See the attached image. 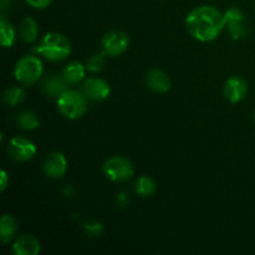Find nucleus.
I'll return each mask as SVG.
<instances>
[{
    "label": "nucleus",
    "instance_id": "1",
    "mask_svg": "<svg viewBox=\"0 0 255 255\" xmlns=\"http://www.w3.org/2000/svg\"><path fill=\"white\" fill-rule=\"evenodd\" d=\"M186 27L198 41H213L226 27V16L224 12H221L217 7L203 5L193 9L187 15Z\"/></svg>",
    "mask_w": 255,
    "mask_h": 255
},
{
    "label": "nucleus",
    "instance_id": "2",
    "mask_svg": "<svg viewBox=\"0 0 255 255\" xmlns=\"http://www.w3.org/2000/svg\"><path fill=\"white\" fill-rule=\"evenodd\" d=\"M35 50L49 61L59 62L71 54V42L60 32H49L42 37L41 42Z\"/></svg>",
    "mask_w": 255,
    "mask_h": 255
},
{
    "label": "nucleus",
    "instance_id": "11",
    "mask_svg": "<svg viewBox=\"0 0 255 255\" xmlns=\"http://www.w3.org/2000/svg\"><path fill=\"white\" fill-rule=\"evenodd\" d=\"M224 96L231 104H238L248 94V84L241 76H232L224 84Z\"/></svg>",
    "mask_w": 255,
    "mask_h": 255
},
{
    "label": "nucleus",
    "instance_id": "22",
    "mask_svg": "<svg viewBox=\"0 0 255 255\" xmlns=\"http://www.w3.org/2000/svg\"><path fill=\"white\" fill-rule=\"evenodd\" d=\"M106 55L104 52H96V54L92 55L86 62V70L90 72H94V74H97V72L102 71L106 65V59H105Z\"/></svg>",
    "mask_w": 255,
    "mask_h": 255
},
{
    "label": "nucleus",
    "instance_id": "14",
    "mask_svg": "<svg viewBox=\"0 0 255 255\" xmlns=\"http://www.w3.org/2000/svg\"><path fill=\"white\" fill-rule=\"evenodd\" d=\"M40 252V242L35 237L24 234L12 244V253L15 255H37Z\"/></svg>",
    "mask_w": 255,
    "mask_h": 255
},
{
    "label": "nucleus",
    "instance_id": "6",
    "mask_svg": "<svg viewBox=\"0 0 255 255\" xmlns=\"http://www.w3.org/2000/svg\"><path fill=\"white\" fill-rule=\"evenodd\" d=\"M128 35L124 31H120V30L107 31L101 40V50L106 56H120L128 49Z\"/></svg>",
    "mask_w": 255,
    "mask_h": 255
},
{
    "label": "nucleus",
    "instance_id": "5",
    "mask_svg": "<svg viewBox=\"0 0 255 255\" xmlns=\"http://www.w3.org/2000/svg\"><path fill=\"white\" fill-rule=\"evenodd\" d=\"M102 171L107 179L116 183H124L127 182L133 176V166L127 159L126 157L114 156L111 158L106 159V162L102 166Z\"/></svg>",
    "mask_w": 255,
    "mask_h": 255
},
{
    "label": "nucleus",
    "instance_id": "28",
    "mask_svg": "<svg viewBox=\"0 0 255 255\" xmlns=\"http://www.w3.org/2000/svg\"><path fill=\"white\" fill-rule=\"evenodd\" d=\"M254 120H255V112H254Z\"/></svg>",
    "mask_w": 255,
    "mask_h": 255
},
{
    "label": "nucleus",
    "instance_id": "10",
    "mask_svg": "<svg viewBox=\"0 0 255 255\" xmlns=\"http://www.w3.org/2000/svg\"><path fill=\"white\" fill-rule=\"evenodd\" d=\"M44 173L49 178L60 179L66 174L67 172V161L64 153L61 152H51L47 154L42 164Z\"/></svg>",
    "mask_w": 255,
    "mask_h": 255
},
{
    "label": "nucleus",
    "instance_id": "17",
    "mask_svg": "<svg viewBox=\"0 0 255 255\" xmlns=\"http://www.w3.org/2000/svg\"><path fill=\"white\" fill-rule=\"evenodd\" d=\"M20 36L25 42L30 44L34 42L37 39V34H39V27H37L36 21L32 17H25L21 21L19 27Z\"/></svg>",
    "mask_w": 255,
    "mask_h": 255
},
{
    "label": "nucleus",
    "instance_id": "15",
    "mask_svg": "<svg viewBox=\"0 0 255 255\" xmlns=\"http://www.w3.org/2000/svg\"><path fill=\"white\" fill-rule=\"evenodd\" d=\"M62 76L67 85H77L85 79L86 75V66L79 61H71L62 70Z\"/></svg>",
    "mask_w": 255,
    "mask_h": 255
},
{
    "label": "nucleus",
    "instance_id": "9",
    "mask_svg": "<svg viewBox=\"0 0 255 255\" xmlns=\"http://www.w3.org/2000/svg\"><path fill=\"white\" fill-rule=\"evenodd\" d=\"M82 94L87 100L94 102H101L106 100L111 94V87L109 82L99 77H91L82 85Z\"/></svg>",
    "mask_w": 255,
    "mask_h": 255
},
{
    "label": "nucleus",
    "instance_id": "21",
    "mask_svg": "<svg viewBox=\"0 0 255 255\" xmlns=\"http://www.w3.org/2000/svg\"><path fill=\"white\" fill-rule=\"evenodd\" d=\"M25 92L21 87H9L5 90L4 95H2V100L7 106H16L20 102L24 101Z\"/></svg>",
    "mask_w": 255,
    "mask_h": 255
},
{
    "label": "nucleus",
    "instance_id": "19",
    "mask_svg": "<svg viewBox=\"0 0 255 255\" xmlns=\"http://www.w3.org/2000/svg\"><path fill=\"white\" fill-rule=\"evenodd\" d=\"M134 191L141 197H151L156 192V183L148 176H141L134 183Z\"/></svg>",
    "mask_w": 255,
    "mask_h": 255
},
{
    "label": "nucleus",
    "instance_id": "27",
    "mask_svg": "<svg viewBox=\"0 0 255 255\" xmlns=\"http://www.w3.org/2000/svg\"><path fill=\"white\" fill-rule=\"evenodd\" d=\"M0 4H1L2 10H6L11 5V0H0Z\"/></svg>",
    "mask_w": 255,
    "mask_h": 255
},
{
    "label": "nucleus",
    "instance_id": "24",
    "mask_svg": "<svg viewBox=\"0 0 255 255\" xmlns=\"http://www.w3.org/2000/svg\"><path fill=\"white\" fill-rule=\"evenodd\" d=\"M25 1L35 9H45L51 4V0H25Z\"/></svg>",
    "mask_w": 255,
    "mask_h": 255
},
{
    "label": "nucleus",
    "instance_id": "23",
    "mask_svg": "<svg viewBox=\"0 0 255 255\" xmlns=\"http://www.w3.org/2000/svg\"><path fill=\"white\" fill-rule=\"evenodd\" d=\"M84 229L90 237H99L102 233V231H104V227H102L100 222L90 221L84 224Z\"/></svg>",
    "mask_w": 255,
    "mask_h": 255
},
{
    "label": "nucleus",
    "instance_id": "25",
    "mask_svg": "<svg viewBox=\"0 0 255 255\" xmlns=\"http://www.w3.org/2000/svg\"><path fill=\"white\" fill-rule=\"evenodd\" d=\"M116 201H117V204L121 207H125L127 203H128V197H127V193H125V192H121V193L117 194L116 197Z\"/></svg>",
    "mask_w": 255,
    "mask_h": 255
},
{
    "label": "nucleus",
    "instance_id": "4",
    "mask_svg": "<svg viewBox=\"0 0 255 255\" xmlns=\"http://www.w3.org/2000/svg\"><path fill=\"white\" fill-rule=\"evenodd\" d=\"M42 61L36 56L26 55L19 59L15 64L14 76L16 81L24 86H31L42 76Z\"/></svg>",
    "mask_w": 255,
    "mask_h": 255
},
{
    "label": "nucleus",
    "instance_id": "20",
    "mask_svg": "<svg viewBox=\"0 0 255 255\" xmlns=\"http://www.w3.org/2000/svg\"><path fill=\"white\" fill-rule=\"evenodd\" d=\"M0 30H1V45L4 47H11L15 42V30L11 22L7 21L5 16H0Z\"/></svg>",
    "mask_w": 255,
    "mask_h": 255
},
{
    "label": "nucleus",
    "instance_id": "12",
    "mask_svg": "<svg viewBox=\"0 0 255 255\" xmlns=\"http://www.w3.org/2000/svg\"><path fill=\"white\" fill-rule=\"evenodd\" d=\"M144 81H146V86L156 94H166L171 90L172 86L168 75L163 70L159 69H151L147 71Z\"/></svg>",
    "mask_w": 255,
    "mask_h": 255
},
{
    "label": "nucleus",
    "instance_id": "13",
    "mask_svg": "<svg viewBox=\"0 0 255 255\" xmlns=\"http://www.w3.org/2000/svg\"><path fill=\"white\" fill-rule=\"evenodd\" d=\"M67 82L65 81L62 75L51 74L45 77L40 84V89L46 95L47 97L51 99H59L62 94L67 90Z\"/></svg>",
    "mask_w": 255,
    "mask_h": 255
},
{
    "label": "nucleus",
    "instance_id": "18",
    "mask_svg": "<svg viewBox=\"0 0 255 255\" xmlns=\"http://www.w3.org/2000/svg\"><path fill=\"white\" fill-rule=\"evenodd\" d=\"M16 124L20 128L32 131L40 126V120L37 115L32 111H22L17 115Z\"/></svg>",
    "mask_w": 255,
    "mask_h": 255
},
{
    "label": "nucleus",
    "instance_id": "3",
    "mask_svg": "<svg viewBox=\"0 0 255 255\" xmlns=\"http://www.w3.org/2000/svg\"><path fill=\"white\" fill-rule=\"evenodd\" d=\"M57 109L60 114L69 120H79L86 114V96L76 90H66L57 99Z\"/></svg>",
    "mask_w": 255,
    "mask_h": 255
},
{
    "label": "nucleus",
    "instance_id": "8",
    "mask_svg": "<svg viewBox=\"0 0 255 255\" xmlns=\"http://www.w3.org/2000/svg\"><path fill=\"white\" fill-rule=\"evenodd\" d=\"M226 16V26L233 40H242L248 35L246 24H244V14L239 7L232 6L224 11Z\"/></svg>",
    "mask_w": 255,
    "mask_h": 255
},
{
    "label": "nucleus",
    "instance_id": "26",
    "mask_svg": "<svg viewBox=\"0 0 255 255\" xmlns=\"http://www.w3.org/2000/svg\"><path fill=\"white\" fill-rule=\"evenodd\" d=\"M7 183H9V178H7V173L5 171H1V183H0V189L4 192L6 189Z\"/></svg>",
    "mask_w": 255,
    "mask_h": 255
},
{
    "label": "nucleus",
    "instance_id": "7",
    "mask_svg": "<svg viewBox=\"0 0 255 255\" xmlns=\"http://www.w3.org/2000/svg\"><path fill=\"white\" fill-rule=\"evenodd\" d=\"M7 152L10 157L16 162H27L36 154V147L34 142L22 136H15L10 139Z\"/></svg>",
    "mask_w": 255,
    "mask_h": 255
},
{
    "label": "nucleus",
    "instance_id": "16",
    "mask_svg": "<svg viewBox=\"0 0 255 255\" xmlns=\"http://www.w3.org/2000/svg\"><path fill=\"white\" fill-rule=\"evenodd\" d=\"M17 231V223L10 214H4L0 219V238L2 243H9L14 239Z\"/></svg>",
    "mask_w": 255,
    "mask_h": 255
}]
</instances>
